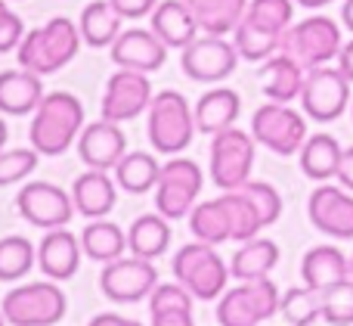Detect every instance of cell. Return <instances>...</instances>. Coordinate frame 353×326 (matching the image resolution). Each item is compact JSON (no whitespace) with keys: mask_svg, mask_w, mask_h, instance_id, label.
<instances>
[{"mask_svg":"<svg viewBox=\"0 0 353 326\" xmlns=\"http://www.w3.org/2000/svg\"><path fill=\"white\" fill-rule=\"evenodd\" d=\"M301 277L313 289H329V286L350 280V258H344L335 246H313L301 261Z\"/></svg>","mask_w":353,"mask_h":326,"instance_id":"603a6c76","label":"cell"},{"mask_svg":"<svg viewBox=\"0 0 353 326\" xmlns=\"http://www.w3.org/2000/svg\"><path fill=\"white\" fill-rule=\"evenodd\" d=\"M155 286H159V271L149 258H137V255H130V258L121 255V258L109 261L99 274V289L112 302H143V298L152 296Z\"/></svg>","mask_w":353,"mask_h":326,"instance_id":"8fae6325","label":"cell"},{"mask_svg":"<svg viewBox=\"0 0 353 326\" xmlns=\"http://www.w3.org/2000/svg\"><path fill=\"white\" fill-rule=\"evenodd\" d=\"M341 22H344V28L353 31V0H344V6H341Z\"/></svg>","mask_w":353,"mask_h":326,"instance_id":"816d5d0a","label":"cell"},{"mask_svg":"<svg viewBox=\"0 0 353 326\" xmlns=\"http://www.w3.org/2000/svg\"><path fill=\"white\" fill-rule=\"evenodd\" d=\"M239 50L223 35H201L192 44H186L180 53V66L186 78L201 81V84H217L236 72Z\"/></svg>","mask_w":353,"mask_h":326,"instance_id":"30bf717a","label":"cell"},{"mask_svg":"<svg viewBox=\"0 0 353 326\" xmlns=\"http://www.w3.org/2000/svg\"><path fill=\"white\" fill-rule=\"evenodd\" d=\"M230 274L232 271L223 265V261H220V255L214 252L208 261H201L199 271H195L183 286H186V289L192 292L199 302H214V298H217L220 292L226 289V280H230Z\"/></svg>","mask_w":353,"mask_h":326,"instance_id":"d590c367","label":"cell"},{"mask_svg":"<svg viewBox=\"0 0 353 326\" xmlns=\"http://www.w3.org/2000/svg\"><path fill=\"white\" fill-rule=\"evenodd\" d=\"M112 62L118 68H134V72H159L168 59V44L152 28H128L112 44Z\"/></svg>","mask_w":353,"mask_h":326,"instance_id":"2e32d148","label":"cell"},{"mask_svg":"<svg viewBox=\"0 0 353 326\" xmlns=\"http://www.w3.org/2000/svg\"><path fill=\"white\" fill-rule=\"evenodd\" d=\"M323 320L329 326H353V280L323 289Z\"/></svg>","mask_w":353,"mask_h":326,"instance_id":"f35d334b","label":"cell"},{"mask_svg":"<svg viewBox=\"0 0 353 326\" xmlns=\"http://www.w3.org/2000/svg\"><path fill=\"white\" fill-rule=\"evenodd\" d=\"M25 37V22L16 16L12 10H0V53H10V50H19Z\"/></svg>","mask_w":353,"mask_h":326,"instance_id":"f6af8a7d","label":"cell"},{"mask_svg":"<svg viewBox=\"0 0 353 326\" xmlns=\"http://www.w3.org/2000/svg\"><path fill=\"white\" fill-rule=\"evenodd\" d=\"M251 134L270 153L292 155V153H301V146L307 143V122L288 103H273L270 99L251 118Z\"/></svg>","mask_w":353,"mask_h":326,"instance_id":"ba28073f","label":"cell"},{"mask_svg":"<svg viewBox=\"0 0 353 326\" xmlns=\"http://www.w3.org/2000/svg\"><path fill=\"white\" fill-rule=\"evenodd\" d=\"M276 265H279V246H276L273 240H261V236H254V240L242 242V249L236 252L230 271H232L236 280L248 283V280L270 277V271H273Z\"/></svg>","mask_w":353,"mask_h":326,"instance_id":"83f0119b","label":"cell"},{"mask_svg":"<svg viewBox=\"0 0 353 326\" xmlns=\"http://www.w3.org/2000/svg\"><path fill=\"white\" fill-rule=\"evenodd\" d=\"M81 240H74L72 230L65 227H56V230H47L37 246V267H41L43 277L50 280H72L81 267Z\"/></svg>","mask_w":353,"mask_h":326,"instance_id":"e0dca14e","label":"cell"},{"mask_svg":"<svg viewBox=\"0 0 353 326\" xmlns=\"http://www.w3.org/2000/svg\"><path fill=\"white\" fill-rule=\"evenodd\" d=\"M294 3H301V6H307V10H319V6H325V3H332V0H294Z\"/></svg>","mask_w":353,"mask_h":326,"instance_id":"f5cc1de1","label":"cell"},{"mask_svg":"<svg viewBox=\"0 0 353 326\" xmlns=\"http://www.w3.org/2000/svg\"><path fill=\"white\" fill-rule=\"evenodd\" d=\"M195 196H199V193L183 184L159 180V186H155V209H159V215H165L168 221H180V218H186L189 211H192Z\"/></svg>","mask_w":353,"mask_h":326,"instance_id":"74e56055","label":"cell"},{"mask_svg":"<svg viewBox=\"0 0 353 326\" xmlns=\"http://www.w3.org/2000/svg\"><path fill=\"white\" fill-rule=\"evenodd\" d=\"M16 209L28 224L43 227V230L65 227V224L72 221V215L78 211L74 209V199L68 196L62 186L47 184V180H31V184H25L22 190H19Z\"/></svg>","mask_w":353,"mask_h":326,"instance_id":"7c38bea8","label":"cell"},{"mask_svg":"<svg viewBox=\"0 0 353 326\" xmlns=\"http://www.w3.org/2000/svg\"><path fill=\"white\" fill-rule=\"evenodd\" d=\"M214 255V246L211 242H189V246H183L180 252L174 255V277L180 280V283H186L189 277H192L195 271H199L201 261H208Z\"/></svg>","mask_w":353,"mask_h":326,"instance_id":"b9f144b4","label":"cell"},{"mask_svg":"<svg viewBox=\"0 0 353 326\" xmlns=\"http://www.w3.org/2000/svg\"><path fill=\"white\" fill-rule=\"evenodd\" d=\"M205 35H230L248 12V0H186Z\"/></svg>","mask_w":353,"mask_h":326,"instance_id":"484cf974","label":"cell"},{"mask_svg":"<svg viewBox=\"0 0 353 326\" xmlns=\"http://www.w3.org/2000/svg\"><path fill=\"white\" fill-rule=\"evenodd\" d=\"M72 199H74L78 215L90 218V221L105 218L112 209H115V180H112L105 171L90 168V171H84L81 178H74Z\"/></svg>","mask_w":353,"mask_h":326,"instance_id":"44dd1931","label":"cell"},{"mask_svg":"<svg viewBox=\"0 0 353 326\" xmlns=\"http://www.w3.org/2000/svg\"><path fill=\"white\" fill-rule=\"evenodd\" d=\"M81 28L65 16H53L43 28H34L22 37L19 44V66L28 68L34 75H53L59 72L62 66L78 56V47H81Z\"/></svg>","mask_w":353,"mask_h":326,"instance_id":"7a4b0ae2","label":"cell"},{"mask_svg":"<svg viewBox=\"0 0 353 326\" xmlns=\"http://www.w3.org/2000/svg\"><path fill=\"white\" fill-rule=\"evenodd\" d=\"M192 292L176 280V283H168V286H155L152 296H149V311H168V308H186L192 311Z\"/></svg>","mask_w":353,"mask_h":326,"instance_id":"7bdbcfd3","label":"cell"},{"mask_svg":"<svg viewBox=\"0 0 353 326\" xmlns=\"http://www.w3.org/2000/svg\"><path fill=\"white\" fill-rule=\"evenodd\" d=\"M338 68H341V72L347 75V81L353 84V41L344 44L341 53H338Z\"/></svg>","mask_w":353,"mask_h":326,"instance_id":"681fc988","label":"cell"},{"mask_svg":"<svg viewBox=\"0 0 353 326\" xmlns=\"http://www.w3.org/2000/svg\"><path fill=\"white\" fill-rule=\"evenodd\" d=\"M301 106L313 122H335L350 106V81L341 68L316 66L307 68L304 90H301Z\"/></svg>","mask_w":353,"mask_h":326,"instance_id":"9c48e42d","label":"cell"},{"mask_svg":"<svg viewBox=\"0 0 353 326\" xmlns=\"http://www.w3.org/2000/svg\"><path fill=\"white\" fill-rule=\"evenodd\" d=\"M232 44H236V50H239V56H242V59L267 62L270 56H276L282 50V35L267 31V28H261V25L242 19V22H239V28L232 31Z\"/></svg>","mask_w":353,"mask_h":326,"instance_id":"4dcf8cb0","label":"cell"},{"mask_svg":"<svg viewBox=\"0 0 353 326\" xmlns=\"http://www.w3.org/2000/svg\"><path fill=\"white\" fill-rule=\"evenodd\" d=\"M313 227L335 240H353V196L341 186H316L307 202Z\"/></svg>","mask_w":353,"mask_h":326,"instance_id":"5bb4252c","label":"cell"},{"mask_svg":"<svg viewBox=\"0 0 353 326\" xmlns=\"http://www.w3.org/2000/svg\"><path fill=\"white\" fill-rule=\"evenodd\" d=\"M124 19H143L152 16V10L161 3V0H109Z\"/></svg>","mask_w":353,"mask_h":326,"instance_id":"bcb514c9","label":"cell"},{"mask_svg":"<svg viewBox=\"0 0 353 326\" xmlns=\"http://www.w3.org/2000/svg\"><path fill=\"white\" fill-rule=\"evenodd\" d=\"M81 246H84L87 258L109 265V261L121 258V255L128 252V236H124V230L118 227V224L97 218V221H90L84 227V233H81Z\"/></svg>","mask_w":353,"mask_h":326,"instance_id":"f1b7e54d","label":"cell"},{"mask_svg":"<svg viewBox=\"0 0 353 326\" xmlns=\"http://www.w3.org/2000/svg\"><path fill=\"white\" fill-rule=\"evenodd\" d=\"M43 93V81L41 75L28 72V68H6L0 72V112L3 115H28L37 112Z\"/></svg>","mask_w":353,"mask_h":326,"instance_id":"d6986e66","label":"cell"},{"mask_svg":"<svg viewBox=\"0 0 353 326\" xmlns=\"http://www.w3.org/2000/svg\"><path fill=\"white\" fill-rule=\"evenodd\" d=\"M37 149H0V186L25 180L37 168Z\"/></svg>","mask_w":353,"mask_h":326,"instance_id":"60d3db41","label":"cell"},{"mask_svg":"<svg viewBox=\"0 0 353 326\" xmlns=\"http://www.w3.org/2000/svg\"><path fill=\"white\" fill-rule=\"evenodd\" d=\"M149 326H195V320H192V311L168 308V311H152V323Z\"/></svg>","mask_w":353,"mask_h":326,"instance_id":"7dc6e473","label":"cell"},{"mask_svg":"<svg viewBox=\"0 0 353 326\" xmlns=\"http://www.w3.org/2000/svg\"><path fill=\"white\" fill-rule=\"evenodd\" d=\"M341 143L332 134H313L301 146V171L313 180H329L338 178V165H341Z\"/></svg>","mask_w":353,"mask_h":326,"instance_id":"4316f807","label":"cell"},{"mask_svg":"<svg viewBox=\"0 0 353 326\" xmlns=\"http://www.w3.org/2000/svg\"><path fill=\"white\" fill-rule=\"evenodd\" d=\"M78 155L87 168L112 171L118 162L128 155V137L118 128V122H93L78 134Z\"/></svg>","mask_w":353,"mask_h":326,"instance_id":"9a60e30c","label":"cell"},{"mask_svg":"<svg viewBox=\"0 0 353 326\" xmlns=\"http://www.w3.org/2000/svg\"><path fill=\"white\" fill-rule=\"evenodd\" d=\"M121 22H124V16L109 3V0H93V3H87L84 12H81L78 28H81L84 44H90V47L99 50V47H112V44L118 41Z\"/></svg>","mask_w":353,"mask_h":326,"instance_id":"d4e9b609","label":"cell"},{"mask_svg":"<svg viewBox=\"0 0 353 326\" xmlns=\"http://www.w3.org/2000/svg\"><path fill=\"white\" fill-rule=\"evenodd\" d=\"M149 143L155 153H183L192 143L195 128V112L189 99L180 90H161L149 103Z\"/></svg>","mask_w":353,"mask_h":326,"instance_id":"3957f363","label":"cell"},{"mask_svg":"<svg viewBox=\"0 0 353 326\" xmlns=\"http://www.w3.org/2000/svg\"><path fill=\"white\" fill-rule=\"evenodd\" d=\"M161 180H174V184H183L189 190L201 193V168L192 159H183V155L161 165Z\"/></svg>","mask_w":353,"mask_h":326,"instance_id":"ee69618b","label":"cell"},{"mask_svg":"<svg viewBox=\"0 0 353 326\" xmlns=\"http://www.w3.org/2000/svg\"><path fill=\"white\" fill-rule=\"evenodd\" d=\"M350 280H353V258H350Z\"/></svg>","mask_w":353,"mask_h":326,"instance_id":"6f0895ef","label":"cell"},{"mask_svg":"<svg viewBox=\"0 0 353 326\" xmlns=\"http://www.w3.org/2000/svg\"><path fill=\"white\" fill-rule=\"evenodd\" d=\"M149 28L168 44V47L183 50L186 44H192L199 37V19L189 10L186 0H161L152 10V25Z\"/></svg>","mask_w":353,"mask_h":326,"instance_id":"ffe728a7","label":"cell"},{"mask_svg":"<svg viewBox=\"0 0 353 326\" xmlns=\"http://www.w3.org/2000/svg\"><path fill=\"white\" fill-rule=\"evenodd\" d=\"M279 314L285 317L292 326H310L323 317V289H313V286H298V289H288L279 302Z\"/></svg>","mask_w":353,"mask_h":326,"instance_id":"836d02e7","label":"cell"},{"mask_svg":"<svg viewBox=\"0 0 353 326\" xmlns=\"http://www.w3.org/2000/svg\"><path fill=\"white\" fill-rule=\"evenodd\" d=\"M87 326H128V317H118V314H97Z\"/></svg>","mask_w":353,"mask_h":326,"instance_id":"f907efd6","label":"cell"},{"mask_svg":"<svg viewBox=\"0 0 353 326\" xmlns=\"http://www.w3.org/2000/svg\"><path fill=\"white\" fill-rule=\"evenodd\" d=\"M189 227H192V233L199 236L201 242H211V246H220V242L232 240L230 215H226V209H223L220 199H211V202L195 205Z\"/></svg>","mask_w":353,"mask_h":326,"instance_id":"d6a6232c","label":"cell"},{"mask_svg":"<svg viewBox=\"0 0 353 326\" xmlns=\"http://www.w3.org/2000/svg\"><path fill=\"white\" fill-rule=\"evenodd\" d=\"M0 326H6V317H3V311H0Z\"/></svg>","mask_w":353,"mask_h":326,"instance_id":"11a10c76","label":"cell"},{"mask_svg":"<svg viewBox=\"0 0 353 326\" xmlns=\"http://www.w3.org/2000/svg\"><path fill=\"white\" fill-rule=\"evenodd\" d=\"M171 221L165 215H140L128 230V249L137 258H159L171 246Z\"/></svg>","mask_w":353,"mask_h":326,"instance_id":"cb8c5ba5","label":"cell"},{"mask_svg":"<svg viewBox=\"0 0 353 326\" xmlns=\"http://www.w3.org/2000/svg\"><path fill=\"white\" fill-rule=\"evenodd\" d=\"M3 143H6V122L0 118V149H3Z\"/></svg>","mask_w":353,"mask_h":326,"instance_id":"db71d44e","label":"cell"},{"mask_svg":"<svg viewBox=\"0 0 353 326\" xmlns=\"http://www.w3.org/2000/svg\"><path fill=\"white\" fill-rule=\"evenodd\" d=\"M152 84H149L146 72H134V68H118L109 78L103 93V118L109 122H130V118L149 112V103H152Z\"/></svg>","mask_w":353,"mask_h":326,"instance_id":"4fadbf2b","label":"cell"},{"mask_svg":"<svg viewBox=\"0 0 353 326\" xmlns=\"http://www.w3.org/2000/svg\"><path fill=\"white\" fill-rule=\"evenodd\" d=\"M304 78L307 68L301 66L294 56L288 53H276L263 62L261 68V90L267 99L273 103H292V99H301V90H304Z\"/></svg>","mask_w":353,"mask_h":326,"instance_id":"ac0fdd59","label":"cell"},{"mask_svg":"<svg viewBox=\"0 0 353 326\" xmlns=\"http://www.w3.org/2000/svg\"><path fill=\"white\" fill-rule=\"evenodd\" d=\"M254 143V134H245L242 128H226L211 137V180L220 190H239L251 180Z\"/></svg>","mask_w":353,"mask_h":326,"instance_id":"52a82bcc","label":"cell"},{"mask_svg":"<svg viewBox=\"0 0 353 326\" xmlns=\"http://www.w3.org/2000/svg\"><path fill=\"white\" fill-rule=\"evenodd\" d=\"M279 289L270 277L248 280L239 289H230L217 302V323L220 326H261L263 320L279 311Z\"/></svg>","mask_w":353,"mask_h":326,"instance_id":"8992f818","label":"cell"},{"mask_svg":"<svg viewBox=\"0 0 353 326\" xmlns=\"http://www.w3.org/2000/svg\"><path fill=\"white\" fill-rule=\"evenodd\" d=\"M128 326H143L140 320H128Z\"/></svg>","mask_w":353,"mask_h":326,"instance_id":"9f6ffc18","label":"cell"},{"mask_svg":"<svg viewBox=\"0 0 353 326\" xmlns=\"http://www.w3.org/2000/svg\"><path fill=\"white\" fill-rule=\"evenodd\" d=\"M239 190H242L245 196L254 202V209L261 211L263 227H270V224H276L282 218V196L273 184H263V180H245Z\"/></svg>","mask_w":353,"mask_h":326,"instance_id":"ab89813d","label":"cell"},{"mask_svg":"<svg viewBox=\"0 0 353 326\" xmlns=\"http://www.w3.org/2000/svg\"><path fill=\"white\" fill-rule=\"evenodd\" d=\"M341 47V28L329 16H310L282 35V53L294 56L304 68L329 66L332 59H338Z\"/></svg>","mask_w":353,"mask_h":326,"instance_id":"5b68a950","label":"cell"},{"mask_svg":"<svg viewBox=\"0 0 353 326\" xmlns=\"http://www.w3.org/2000/svg\"><path fill=\"white\" fill-rule=\"evenodd\" d=\"M0 311L10 326H56L65 317L68 302L56 280H50V283H25L19 289H10Z\"/></svg>","mask_w":353,"mask_h":326,"instance_id":"277c9868","label":"cell"},{"mask_svg":"<svg viewBox=\"0 0 353 326\" xmlns=\"http://www.w3.org/2000/svg\"><path fill=\"white\" fill-rule=\"evenodd\" d=\"M34 265H37V249L25 236H3L0 240V280L3 283L28 277V271Z\"/></svg>","mask_w":353,"mask_h":326,"instance_id":"e575fe53","label":"cell"},{"mask_svg":"<svg viewBox=\"0 0 353 326\" xmlns=\"http://www.w3.org/2000/svg\"><path fill=\"white\" fill-rule=\"evenodd\" d=\"M239 112H242V97L232 87H214V90L201 93L195 103V128L201 134H217L236 124Z\"/></svg>","mask_w":353,"mask_h":326,"instance_id":"7402d4cb","label":"cell"},{"mask_svg":"<svg viewBox=\"0 0 353 326\" xmlns=\"http://www.w3.org/2000/svg\"><path fill=\"white\" fill-rule=\"evenodd\" d=\"M115 180H118L121 190L140 196V193H149L152 186H159L161 165L152 153H128L115 165Z\"/></svg>","mask_w":353,"mask_h":326,"instance_id":"f546056e","label":"cell"},{"mask_svg":"<svg viewBox=\"0 0 353 326\" xmlns=\"http://www.w3.org/2000/svg\"><path fill=\"white\" fill-rule=\"evenodd\" d=\"M3 6H6V3H3V0H0V10H3Z\"/></svg>","mask_w":353,"mask_h":326,"instance_id":"680465c9","label":"cell"},{"mask_svg":"<svg viewBox=\"0 0 353 326\" xmlns=\"http://www.w3.org/2000/svg\"><path fill=\"white\" fill-rule=\"evenodd\" d=\"M220 202H223L226 215H230L232 240L236 242H248L261 233V227H263L261 211L254 209V202H251L242 190H226L223 196H220Z\"/></svg>","mask_w":353,"mask_h":326,"instance_id":"1f68e13d","label":"cell"},{"mask_svg":"<svg viewBox=\"0 0 353 326\" xmlns=\"http://www.w3.org/2000/svg\"><path fill=\"white\" fill-rule=\"evenodd\" d=\"M338 180H341V186L353 190V146H350V149H344L341 165H338Z\"/></svg>","mask_w":353,"mask_h":326,"instance_id":"c3c4849f","label":"cell"},{"mask_svg":"<svg viewBox=\"0 0 353 326\" xmlns=\"http://www.w3.org/2000/svg\"><path fill=\"white\" fill-rule=\"evenodd\" d=\"M84 131V106L74 93L53 90L41 99L34 118H31V146L41 155H62L78 134Z\"/></svg>","mask_w":353,"mask_h":326,"instance_id":"6da1fadb","label":"cell"},{"mask_svg":"<svg viewBox=\"0 0 353 326\" xmlns=\"http://www.w3.org/2000/svg\"><path fill=\"white\" fill-rule=\"evenodd\" d=\"M292 16H294V3L292 0H248V12L245 19L267 31L285 35L292 28Z\"/></svg>","mask_w":353,"mask_h":326,"instance_id":"8d00e7d4","label":"cell"}]
</instances>
